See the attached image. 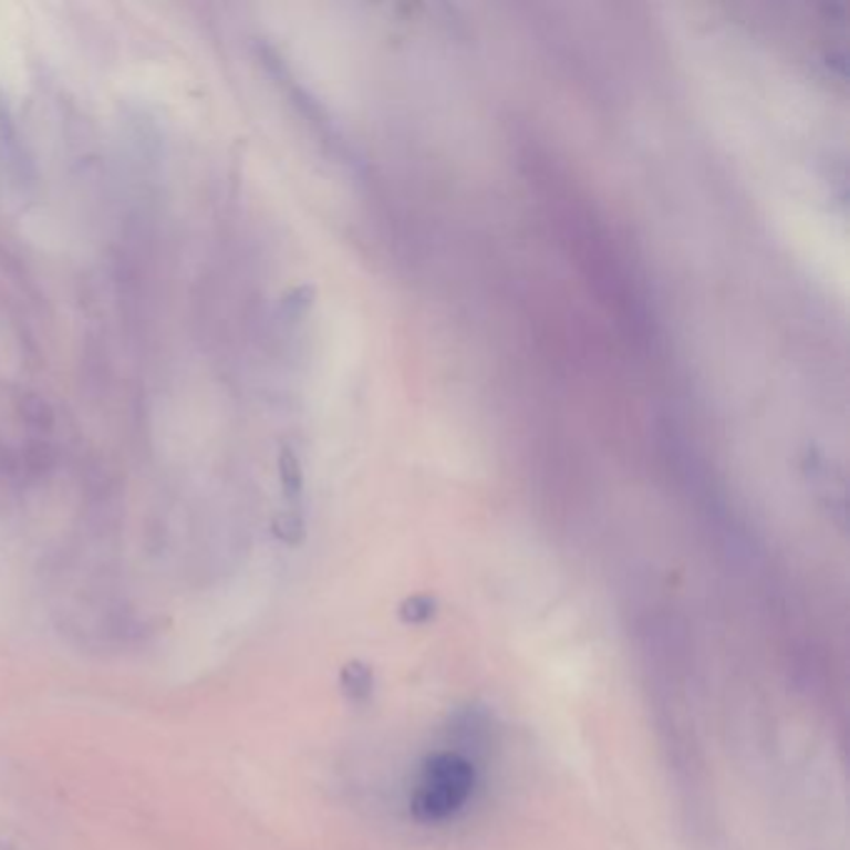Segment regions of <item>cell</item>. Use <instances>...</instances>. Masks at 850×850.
<instances>
[{
    "mask_svg": "<svg viewBox=\"0 0 850 850\" xmlns=\"http://www.w3.org/2000/svg\"><path fill=\"white\" fill-rule=\"evenodd\" d=\"M477 774L467 758L452 750L434 754L424 760L422 774L410 800L412 816L422 823H439L467 804Z\"/></svg>",
    "mask_w": 850,
    "mask_h": 850,
    "instance_id": "obj_1",
    "label": "cell"
},
{
    "mask_svg": "<svg viewBox=\"0 0 850 850\" xmlns=\"http://www.w3.org/2000/svg\"><path fill=\"white\" fill-rule=\"evenodd\" d=\"M340 686L344 691V696L354 701V704H362V701H367L374 691L372 668L367 664H362V661H350V664H344L340 674Z\"/></svg>",
    "mask_w": 850,
    "mask_h": 850,
    "instance_id": "obj_2",
    "label": "cell"
},
{
    "mask_svg": "<svg viewBox=\"0 0 850 850\" xmlns=\"http://www.w3.org/2000/svg\"><path fill=\"white\" fill-rule=\"evenodd\" d=\"M434 614H437V599L427 597V594L404 599L402 607H400V619L410 626L427 624L429 619H434Z\"/></svg>",
    "mask_w": 850,
    "mask_h": 850,
    "instance_id": "obj_3",
    "label": "cell"
}]
</instances>
